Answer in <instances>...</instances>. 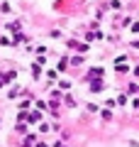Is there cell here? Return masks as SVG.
I'll return each mask as SVG.
<instances>
[{
	"instance_id": "cell-1",
	"label": "cell",
	"mask_w": 139,
	"mask_h": 147,
	"mask_svg": "<svg viewBox=\"0 0 139 147\" xmlns=\"http://www.w3.org/2000/svg\"><path fill=\"white\" fill-rule=\"evenodd\" d=\"M37 147H46V145H44V142H39V145H37Z\"/></svg>"
}]
</instances>
